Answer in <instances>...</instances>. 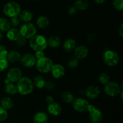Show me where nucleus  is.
Segmentation results:
<instances>
[{"instance_id": "1", "label": "nucleus", "mask_w": 123, "mask_h": 123, "mask_svg": "<svg viewBox=\"0 0 123 123\" xmlns=\"http://www.w3.org/2000/svg\"><path fill=\"white\" fill-rule=\"evenodd\" d=\"M18 92L22 95H28L32 92L34 86L32 80L28 77H22L17 82Z\"/></svg>"}, {"instance_id": "2", "label": "nucleus", "mask_w": 123, "mask_h": 123, "mask_svg": "<svg viewBox=\"0 0 123 123\" xmlns=\"http://www.w3.org/2000/svg\"><path fill=\"white\" fill-rule=\"evenodd\" d=\"M29 45L31 49L35 51H44L48 47L46 38L43 35L37 34L30 39Z\"/></svg>"}, {"instance_id": "3", "label": "nucleus", "mask_w": 123, "mask_h": 123, "mask_svg": "<svg viewBox=\"0 0 123 123\" xmlns=\"http://www.w3.org/2000/svg\"><path fill=\"white\" fill-rule=\"evenodd\" d=\"M3 13L8 18L18 16L21 11V7L16 1H9L5 4L3 7Z\"/></svg>"}, {"instance_id": "4", "label": "nucleus", "mask_w": 123, "mask_h": 123, "mask_svg": "<svg viewBox=\"0 0 123 123\" xmlns=\"http://www.w3.org/2000/svg\"><path fill=\"white\" fill-rule=\"evenodd\" d=\"M102 59L105 63L109 67L117 66L120 61V57L118 53L112 49L105 51L102 55Z\"/></svg>"}, {"instance_id": "5", "label": "nucleus", "mask_w": 123, "mask_h": 123, "mask_svg": "<svg viewBox=\"0 0 123 123\" xmlns=\"http://www.w3.org/2000/svg\"><path fill=\"white\" fill-rule=\"evenodd\" d=\"M20 35L26 39H30L37 34V27L34 24L30 22L23 23L19 29Z\"/></svg>"}, {"instance_id": "6", "label": "nucleus", "mask_w": 123, "mask_h": 123, "mask_svg": "<svg viewBox=\"0 0 123 123\" xmlns=\"http://www.w3.org/2000/svg\"><path fill=\"white\" fill-rule=\"evenodd\" d=\"M54 63L49 57H44L40 59L37 60L36 63V67L37 71L43 74H47L50 72Z\"/></svg>"}, {"instance_id": "7", "label": "nucleus", "mask_w": 123, "mask_h": 123, "mask_svg": "<svg viewBox=\"0 0 123 123\" xmlns=\"http://www.w3.org/2000/svg\"><path fill=\"white\" fill-rule=\"evenodd\" d=\"M123 90L118 83L114 82H109L107 84H105L104 92L108 96L115 97L120 95V92Z\"/></svg>"}, {"instance_id": "8", "label": "nucleus", "mask_w": 123, "mask_h": 123, "mask_svg": "<svg viewBox=\"0 0 123 123\" xmlns=\"http://www.w3.org/2000/svg\"><path fill=\"white\" fill-rule=\"evenodd\" d=\"M87 111L89 112L90 118L92 123H100L103 118V115L100 109L95 107L94 105H89Z\"/></svg>"}, {"instance_id": "9", "label": "nucleus", "mask_w": 123, "mask_h": 123, "mask_svg": "<svg viewBox=\"0 0 123 123\" xmlns=\"http://www.w3.org/2000/svg\"><path fill=\"white\" fill-rule=\"evenodd\" d=\"M90 102L84 98H78L74 99L73 102V107L76 111L78 112H85L87 111Z\"/></svg>"}, {"instance_id": "10", "label": "nucleus", "mask_w": 123, "mask_h": 123, "mask_svg": "<svg viewBox=\"0 0 123 123\" xmlns=\"http://www.w3.org/2000/svg\"><path fill=\"white\" fill-rule=\"evenodd\" d=\"M19 62L24 67L32 68L36 65L37 59L33 54L31 53H25L21 55Z\"/></svg>"}, {"instance_id": "11", "label": "nucleus", "mask_w": 123, "mask_h": 123, "mask_svg": "<svg viewBox=\"0 0 123 123\" xmlns=\"http://www.w3.org/2000/svg\"><path fill=\"white\" fill-rule=\"evenodd\" d=\"M22 77V72L19 68H12L7 72V78H8L12 83L18 82Z\"/></svg>"}, {"instance_id": "12", "label": "nucleus", "mask_w": 123, "mask_h": 123, "mask_svg": "<svg viewBox=\"0 0 123 123\" xmlns=\"http://www.w3.org/2000/svg\"><path fill=\"white\" fill-rule=\"evenodd\" d=\"M85 94L86 97L89 99H96L100 94V89L99 87L96 85L89 86L85 90Z\"/></svg>"}, {"instance_id": "13", "label": "nucleus", "mask_w": 123, "mask_h": 123, "mask_svg": "<svg viewBox=\"0 0 123 123\" xmlns=\"http://www.w3.org/2000/svg\"><path fill=\"white\" fill-rule=\"evenodd\" d=\"M50 72H51L52 75L54 78L59 79V78H62L64 75L66 70L63 65L60 63H56L53 65Z\"/></svg>"}, {"instance_id": "14", "label": "nucleus", "mask_w": 123, "mask_h": 123, "mask_svg": "<svg viewBox=\"0 0 123 123\" xmlns=\"http://www.w3.org/2000/svg\"><path fill=\"white\" fill-rule=\"evenodd\" d=\"M74 52V57L78 60H84L88 55V49L85 45H79L76 47Z\"/></svg>"}, {"instance_id": "15", "label": "nucleus", "mask_w": 123, "mask_h": 123, "mask_svg": "<svg viewBox=\"0 0 123 123\" xmlns=\"http://www.w3.org/2000/svg\"><path fill=\"white\" fill-rule=\"evenodd\" d=\"M48 113L54 116H58L61 114L62 112V108L59 103L56 102H53L49 104L47 107Z\"/></svg>"}, {"instance_id": "16", "label": "nucleus", "mask_w": 123, "mask_h": 123, "mask_svg": "<svg viewBox=\"0 0 123 123\" xmlns=\"http://www.w3.org/2000/svg\"><path fill=\"white\" fill-rule=\"evenodd\" d=\"M18 16L20 22L24 23L30 22L33 19V13L29 10L25 9L20 11Z\"/></svg>"}, {"instance_id": "17", "label": "nucleus", "mask_w": 123, "mask_h": 123, "mask_svg": "<svg viewBox=\"0 0 123 123\" xmlns=\"http://www.w3.org/2000/svg\"><path fill=\"white\" fill-rule=\"evenodd\" d=\"M48 115L43 111L36 112L33 117V122L34 123H47L48 121Z\"/></svg>"}, {"instance_id": "18", "label": "nucleus", "mask_w": 123, "mask_h": 123, "mask_svg": "<svg viewBox=\"0 0 123 123\" xmlns=\"http://www.w3.org/2000/svg\"><path fill=\"white\" fill-rule=\"evenodd\" d=\"M21 55V54L18 51L16 50V49H13V50H11L8 52V54H7L6 57L8 59L9 62L15 63L19 62Z\"/></svg>"}, {"instance_id": "19", "label": "nucleus", "mask_w": 123, "mask_h": 123, "mask_svg": "<svg viewBox=\"0 0 123 123\" xmlns=\"http://www.w3.org/2000/svg\"><path fill=\"white\" fill-rule=\"evenodd\" d=\"M76 42L73 39H68L63 43V48L67 53L73 51L76 47Z\"/></svg>"}, {"instance_id": "20", "label": "nucleus", "mask_w": 123, "mask_h": 123, "mask_svg": "<svg viewBox=\"0 0 123 123\" xmlns=\"http://www.w3.org/2000/svg\"><path fill=\"white\" fill-rule=\"evenodd\" d=\"M32 82H33L34 86L37 87L38 89H42L44 88L46 80L41 75H37L33 78Z\"/></svg>"}, {"instance_id": "21", "label": "nucleus", "mask_w": 123, "mask_h": 123, "mask_svg": "<svg viewBox=\"0 0 123 123\" xmlns=\"http://www.w3.org/2000/svg\"><path fill=\"white\" fill-rule=\"evenodd\" d=\"M61 39L58 36H52L47 40L48 46L52 48H56L61 45Z\"/></svg>"}, {"instance_id": "22", "label": "nucleus", "mask_w": 123, "mask_h": 123, "mask_svg": "<svg viewBox=\"0 0 123 123\" xmlns=\"http://www.w3.org/2000/svg\"><path fill=\"white\" fill-rule=\"evenodd\" d=\"M36 25L39 28H46L49 25V19L45 16H40L36 20Z\"/></svg>"}, {"instance_id": "23", "label": "nucleus", "mask_w": 123, "mask_h": 123, "mask_svg": "<svg viewBox=\"0 0 123 123\" xmlns=\"http://www.w3.org/2000/svg\"><path fill=\"white\" fill-rule=\"evenodd\" d=\"M1 106L6 110L11 109L14 106V102L13 100L9 96H5L0 101Z\"/></svg>"}, {"instance_id": "24", "label": "nucleus", "mask_w": 123, "mask_h": 123, "mask_svg": "<svg viewBox=\"0 0 123 123\" xmlns=\"http://www.w3.org/2000/svg\"><path fill=\"white\" fill-rule=\"evenodd\" d=\"M20 36L19 30L15 28H10L6 32V36L7 39L11 41H15Z\"/></svg>"}, {"instance_id": "25", "label": "nucleus", "mask_w": 123, "mask_h": 123, "mask_svg": "<svg viewBox=\"0 0 123 123\" xmlns=\"http://www.w3.org/2000/svg\"><path fill=\"white\" fill-rule=\"evenodd\" d=\"M74 6L78 10H86L89 7V2L88 0H76L74 2Z\"/></svg>"}, {"instance_id": "26", "label": "nucleus", "mask_w": 123, "mask_h": 123, "mask_svg": "<svg viewBox=\"0 0 123 123\" xmlns=\"http://www.w3.org/2000/svg\"><path fill=\"white\" fill-rule=\"evenodd\" d=\"M10 28V23L7 18H0V31L1 33L7 32Z\"/></svg>"}, {"instance_id": "27", "label": "nucleus", "mask_w": 123, "mask_h": 123, "mask_svg": "<svg viewBox=\"0 0 123 123\" xmlns=\"http://www.w3.org/2000/svg\"><path fill=\"white\" fill-rule=\"evenodd\" d=\"M4 90L7 94L11 95H15L18 93V89L16 84L14 83H10L6 84L4 86Z\"/></svg>"}, {"instance_id": "28", "label": "nucleus", "mask_w": 123, "mask_h": 123, "mask_svg": "<svg viewBox=\"0 0 123 123\" xmlns=\"http://www.w3.org/2000/svg\"><path fill=\"white\" fill-rule=\"evenodd\" d=\"M62 100L66 103H72L74 100V96L71 92L63 91L61 93Z\"/></svg>"}, {"instance_id": "29", "label": "nucleus", "mask_w": 123, "mask_h": 123, "mask_svg": "<svg viewBox=\"0 0 123 123\" xmlns=\"http://www.w3.org/2000/svg\"><path fill=\"white\" fill-rule=\"evenodd\" d=\"M9 65V62L6 57L0 56V72L7 69Z\"/></svg>"}, {"instance_id": "30", "label": "nucleus", "mask_w": 123, "mask_h": 123, "mask_svg": "<svg viewBox=\"0 0 123 123\" xmlns=\"http://www.w3.org/2000/svg\"><path fill=\"white\" fill-rule=\"evenodd\" d=\"M98 81H99L100 83L102 84H106L109 82L110 80V77L109 75L106 72H102L101 74H100V75H98Z\"/></svg>"}, {"instance_id": "31", "label": "nucleus", "mask_w": 123, "mask_h": 123, "mask_svg": "<svg viewBox=\"0 0 123 123\" xmlns=\"http://www.w3.org/2000/svg\"><path fill=\"white\" fill-rule=\"evenodd\" d=\"M112 5L117 10L122 11L123 10V0H113Z\"/></svg>"}, {"instance_id": "32", "label": "nucleus", "mask_w": 123, "mask_h": 123, "mask_svg": "<svg viewBox=\"0 0 123 123\" xmlns=\"http://www.w3.org/2000/svg\"><path fill=\"white\" fill-rule=\"evenodd\" d=\"M79 60H78V59H76V57H72L68 60V66L70 68L74 69L76 68L77 66L79 65Z\"/></svg>"}, {"instance_id": "33", "label": "nucleus", "mask_w": 123, "mask_h": 123, "mask_svg": "<svg viewBox=\"0 0 123 123\" xmlns=\"http://www.w3.org/2000/svg\"><path fill=\"white\" fill-rule=\"evenodd\" d=\"M8 112L7 110L0 106V123L6 121L8 118Z\"/></svg>"}, {"instance_id": "34", "label": "nucleus", "mask_w": 123, "mask_h": 123, "mask_svg": "<svg viewBox=\"0 0 123 123\" xmlns=\"http://www.w3.org/2000/svg\"><path fill=\"white\" fill-rule=\"evenodd\" d=\"M14 42H15V44L16 45V46L19 47H24L25 45V43L26 42V39L25 37L20 36Z\"/></svg>"}, {"instance_id": "35", "label": "nucleus", "mask_w": 123, "mask_h": 123, "mask_svg": "<svg viewBox=\"0 0 123 123\" xmlns=\"http://www.w3.org/2000/svg\"><path fill=\"white\" fill-rule=\"evenodd\" d=\"M11 26H13L14 27H18L20 25V21L19 20L18 16H14L12 17V18H10V19L9 20Z\"/></svg>"}, {"instance_id": "36", "label": "nucleus", "mask_w": 123, "mask_h": 123, "mask_svg": "<svg viewBox=\"0 0 123 123\" xmlns=\"http://www.w3.org/2000/svg\"><path fill=\"white\" fill-rule=\"evenodd\" d=\"M55 83L54 82L51 80L46 81V84L44 86V88H46L48 90H52L55 88Z\"/></svg>"}, {"instance_id": "37", "label": "nucleus", "mask_w": 123, "mask_h": 123, "mask_svg": "<svg viewBox=\"0 0 123 123\" xmlns=\"http://www.w3.org/2000/svg\"><path fill=\"white\" fill-rule=\"evenodd\" d=\"M8 50L6 47L4 45L0 43V56L6 57L8 54Z\"/></svg>"}, {"instance_id": "38", "label": "nucleus", "mask_w": 123, "mask_h": 123, "mask_svg": "<svg viewBox=\"0 0 123 123\" xmlns=\"http://www.w3.org/2000/svg\"><path fill=\"white\" fill-rule=\"evenodd\" d=\"M34 56L37 60L38 59H40L45 57V55H44L43 51H35Z\"/></svg>"}, {"instance_id": "39", "label": "nucleus", "mask_w": 123, "mask_h": 123, "mask_svg": "<svg viewBox=\"0 0 123 123\" xmlns=\"http://www.w3.org/2000/svg\"><path fill=\"white\" fill-rule=\"evenodd\" d=\"M77 12H78V10L74 6H71L70 7L68 8V13L70 15H74V14H76Z\"/></svg>"}, {"instance_id": "40", "label": "nucleus", "mask_w": 123, "mask_h": 123, "mask_svg": "<svg viewBox=\"0 0 123 123\" xmlns=\"http://www.w3.org/2000/svg\"><path fill=\"white\" fill-rule=\"evenodd\" d=\"M96 38V35L94 33L89 34L88 36L87 39L89 42H93Z\"/></svg>"}, {"instance_id": "41", "label": "nucleus", "mask_w": 123, "mask_h": 123, "mask_svg": "<svg viewBox=\"0 0 123 123\" xmlns=\"http://www.w3.org/2000/svg\"><path fill=\"white\" fill-rule=\"evenodd\" d=\"M46 101L47 103L49 104L54 102V99L53 98V96H51V95H48L46 96Z\"/></svg>"}, {"instance_id": "42", "label": "nucleus", "mask_w": 123, "mask_h": 123, "mask_svg": "<svg viewBox=\"0 0 123 123\" xmlns=\"http://www.w3.org/2000/svg\"><path fill=\"white\" fill-rule=\"evenodd\" d=\"M118 34L121 37H123V24L121 23L118 29Z\"/></svg>"}, {"instance_id": "43", "label": "nucleus", "mask_w": 123, "mask_h": 123, "mask_svg": "<svg viewBox=\"0 0 123 123\" xmlns=\"http://www.w3.org/2000/svg\"><path fill=\"white\" fill-rule=\"evenodd\" d=\"M92 1L97 4H102L105 3L106 0H92Z\"/></svg>"}, {"instance_id": "44", "label": "nucleus", "mask_w": 123, "mask_h": 123, "mask_svg": "<svg viewBox=\"0 0 123 123\" xmlns=\"http://www.w3.org/2000/svg\"><path fill=\"white\" fill-rule=\"evenodd\" d=\"M10 80L8 79V78H7V77H6V78H5V80H4V83H5V84H8V83H10Z\"/></svg>"}, {"instance_id": "45", "label": "nucleus", "mask_w": 123, "mask_h": 123, "mask_svg": "<svg viewBox=\"0 0 123 123\" xmlns=\"http://www.w3.org/2000/svg\"><path fill=\"white\" fill-rule=\"evenodd\" d=\"M2 38H3V35H2V33L0 31V41L2 39Z\"/></svg>"}, {"instance_id": "46", "label": "nucleus", "mask_w": 123, "mask_h": 123, "mask_svg": "<svg viewBox=\"0 0 123 123\" xmlns=\"http://www.w3.org/2000/svg\"><path fill=\"white\" fill-rule=\"evenodd\" d=\"M36 1H40V0H36Z\"/></svg>"}]
</instances>
